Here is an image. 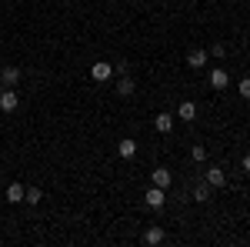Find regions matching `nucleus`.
I'll use <instances>...</instances> for the list:
<instances>
[{
	"mask_svg": "<svg viewBox=\"0 0 250 247\" xmlns=\"http://www.w3.org/2000/svg\"><path fill=\"white\" fill-rule=\"evenodd\" d=\"M17 107H20L17 90H14V87H0V111H3V114H14Z\"/></svg>",
	"mask_w": 250,
	"mask_h": 247,
	"instance_id": "obj_1",
	"label": "nucleus"
},
{
	"mask_svg": "<svg viewBox=\"0 0 250 247\" xmlns=\"http://www.w3.org/2000/svg\"><path fill=\"white\" fill-rule=\"evenodd\" d=\"M20 77H23V70H20V67H14V64H7V67L0 70V87H17Z\"/></svg>",
	"mask_w": 250,
	"mask_h": 247,
	"instance_id": "obj_2",
	"label": "nucleus"
},
{
	"mask_svg": "<svg viewBox=\"0 0 250 247\" xmlns=\"http://www.w3.org/2000/svg\"><path fill=\"white\" fill-rule=\"evenodd\" d=\"M144 204L150 210H160L164 204H167V194H164V187H150L147 194H144Z\"/></svg>",
	"mask_w": 250,
	"mask_h": 247,
	"instance_id": "obj_3",
	"label": "nucleus"
},
{
	"mask_svg": "<svg viewBox=\"0 0 250 247\" xmlns=\"http://www.w3.org/2000/svg\"><path fill=\"white\" fill-rule=\"evenodd\" d=\"M207 80H210V87H213V90H227V84H230V74H227L224 67H213Z\"/></svg>",
	"mask_w": 250,
	"mask_h": 247,
	"instance_id": "obj_4",
	"label": "nucleus"
},
{
	"mask_svg": "<svg viewBox=\"0 0 250 247\" xmlns=\"http://www.w3.org/2000/svg\"><path fill=\"white\" fill-rule=\"evenodd\" d=\"M190 197L197 201V204H204V201H210V197H213V187L207 184V180H197L193 190H190Z\"/></svg>",
	"mask_w": 250,
	"mask_h": 247,
	"instance_id": "obj_5",
	"label": "nucleus"
},
{
	"mask_svg": "<svg viewBox=\"0 0 250 247\" xmlns=\"http://www.w3.org/2000/svg\"><path fill=\"white\" fill-rule=\"evenodd\" d=\"M207 60H210V54H207L204 47H197V50H190V54H187V67L200 70V67H207Z\"/></svg>",
	"mask_w": 250,
	"mask_h": 247,
	"instance_id": "obj_6",
	"label": "nucleus"
},
{
	"mask_svg": "<svg viewBox=\"0 0 250 247\" xmlns=\"http://www.w3.org/2000/svg\"><path fill=\"white\" fill-rule=\"evenodd\" d=\"M204 180H207L213 190H220L224 184H227V174H224V167H210V171L204 174Z\"/></svg>",
	"mask_w": 250,
	"mask_h": 247,
	"instance_id": "obj_7",
	"label": "nucleus"
},
{
	"mask_svg": "<svg viewBox=\"0 0 250 247\" xmlns=\"http://www.w3.org/2000/svg\"><path fill=\"white\" fill-rule=\"evenodd\" d=\"M110 74H114V64H104V60H100V64H94V67H90V77H94L97 84L110 80Z\"/></svg>",
	"mask_w": 250,
	"mask_h": 247,
	"instance_id": "obj_8",
	"label": "nucleus"
},
{
	"mask_svg": "<svg viewBox=\"0 0 250 247\" xmlns=\"http://www.w3.org/2000/svg\"><path fill=\"white\" fill-rule=\"evenodd\" d=\"M164 237H167V234H164V227H160V224H150V227L144 230V244H164Z\"/></svg>",
	"mask_w": 250,
	"mask_h": 247,
	"instance_id": "obj_9",
	"label": "nucleus"
},
{
	"mask_svg": "<svg viewBox=\"0 0 250 247\" xmlns=\"http://www.w3.org/2000/svg\"><path fill=\"white\" fill-rule=\"evenodd\" d=\"M134 90H137L134 77H130V74H120V80H117V94H120V97H134Z\"/></svg>",
	"mask_w": 250,
	"mask_h": 247,
	"instance_id": "obj_10",
	"label": "nucleus"
},
{
	"mask_svg": "<svg viewBox=\"0 0 250 247\" xmlns=\"http://www.w3.org/2000/svg\"><path fill=\"white\" fill-rule=\"evenodd\" d=\"M150 180H154V187H164V190H167V187H170V180H173V174L167 171V167H157V171L150 174Z\"/></svg>",
	"mask_w": 250,
	"mask_h": 247,
	"instance_id": "obj_11",
	"label": "nucleus"
},
{
	"mask_svg": "<svg viewBox=\"0 0 250 247\" xmlns=\"http://www.w3.org/2000/svg\"><path fill=\"white\" fill-rule=\"evenodd\" d=\"M23 194H27V187H23L20 180H14V184L7 187V204H23Z\"/></svg>",
	"mask_w": 250,
	"mask_h": 247,
	"instance_id": "obj_12",
	"label": "nucleus"
},
{
	"mask_svg": "<svg viewBox=\"0 0 250 247\" xmlns=\"http://www.w3.org/2000/svg\"><path fill=\"white\" fill-rule=\"evenodd\" d=\"M173 117H180V120H187V124H190L193 117H197V104H193V100H184V104L177 107V114H173Z\"/></svg>",
	"mask_w": 250,
	"mask_h": 247,
	"instance_id": "obj_13",
	"label": "nucleus"
},
{
	"mask_svg": "<svg viewBox=\"0 0 250 247\" xmlns=\"http://www.w3.org/2000/svg\"><path fill=\"white\" fill-rule=\"evenodd\" d=\"M117 154H120L124 160H130V157H134V154H137V144H134V140H130V137H124V140L117 144Z\"/></svg>",
	"mask_w": 250,
	"mask_h": 247,
	"instance_id": "obj_14",
	"label": "nucleus"
},
{
	"mask_svg": "<svg viewBox=\"0 0 250 247\" xmlns=\"http://www.w3.org/2000/svg\"><path fill=\"white\" fill-rule=\"evenodd\" d=\"M154 127H157L160 134H170V131H173V114H157V117H154Z\"/></svg>",
	"mask_w": 250,
	"mask_h": 247,
	"instance_id": "obj_15",
	"label": "nucleus"
},
{
	"mask_svg": "<svg viewBox=\"0 0 250 247\" xmlns=\"http://www.w3.org/2000/svg\"><path fill=\"white\" fill-rule=\"evenodd\" d=\"M23 201H27L30 207H34V204H40V201H43V190H40V187H27V194H23Z\"/></svg>",
	"mask_w": 250,
	"mask_h": 247,
	"instance_id": "obj_16",
	"label": "nucleus"
},
{
	"mask_svg": "<svg viewBox=\"0 0 250 247\" xmlns=\"http://www.w3.org/2000/svg\"><path fill=\"white\" fill-rule=\"evenodd\" d=\"M190 157H193V164H204V160H207V147H200V144H197V147L190 151Z\"/></svg>",
	"mask_w": 250,
	"mask_h": 247,
	"instance_id": "obj_17",
	"label": "nucleus"
},
{
	"mask_svg": "<svg viewBox=\"0 0 250 247\" xmlns=\"http://www.w3.org/2000/svg\"><path fill=\"white\" fill-rule=\"evenodd\" d=\"M207 54H210V57H217V60H220V57H224V54H227V47H224V44H213V47H210V50H207Z\"/></svg>",
	"mask_w": 250,
	"mask_h": 247,
	"instance_id": "obj_18",
	"label": "nucleus"
},
{
	"mask_svg": "<svg viewBox=\"0 0 250 247\" xmlns=\"http://www.w3.org/2000/svg\"><path fill=\"white\" fill-rule=\"evenodd\" d=\"M240 97H247V100H250V77L240 80Z\"/></svg>",
	"mask_w": 250,
	"mask_h": 247,
	"instance_id": "obj_19",
	"label": "nucleus"
},
{
	"mask_svg": "<svg viewBox=\"0 0 250 247\" xmlns=\"http://www.w3.org/2000/svg\"><path fill=\"white\" fill-rule=\"evenodd\" d=\"M114 70H117V74H130V67H127V60H117V64H114Z\"/></svg>",
	"mask_w": 250,
	"mask_h": 247,
	"instance_id": "obj_20",
	"label": "nucleus"
},
{
	"mask_svg": "<svg viewBox=\"0 0 250 247\" xmlns=\"http://www.w3.org/2000/svg\"><path fill=\"white\" fill-rule=\"evenodd\" d=\"M240 167H244V174H250V154L244 157V160H240Z\"/></svg>",
	"mask_w": 250,
	"mask_h": 247,
	"instance_id": "obj_21",
	"label": "nucleus"
}]
</instances>
